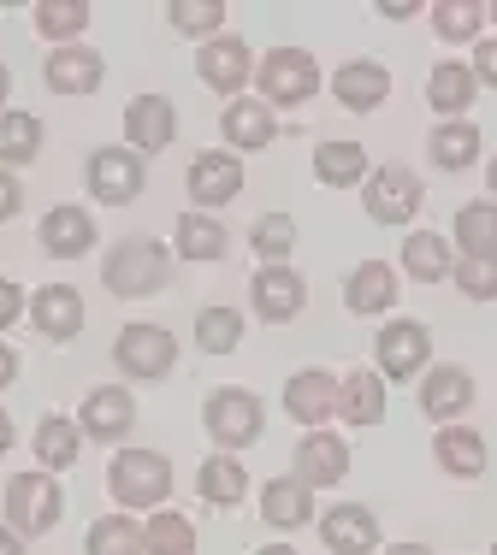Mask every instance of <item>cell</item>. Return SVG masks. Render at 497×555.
<instances>
[{
	"instance_id": "12",
	"label": "cell",
	"mask_w": 497,
	"mask_h": 555,
	"mask_svg": "<svg viewBox=\"0 0 497 555\" xmlns=\"http://www.w3.org/2000/svg\"><path fill=\"white\" fill-rule=\"evenodd\" d=\"M303 301H308V284H303V272H291V267H260L248 278V308L267 325H291L296 313H303Z\"/></svg>"
},
{
	"instance_id": "28",
	"label": "cell",
	"mask_w": 497,
	"mask_h": 555,
	"mask_svg": "<svg viewBox=\"0 0 497 555\" xmlns=\"http://www.w3.org/2000/svg\"><path fill=\"white\" fill-rule=\"evenodd\" d=\"M195 491H202L207 508H238L243 491H248V473H243V461H231L226 449H214V455L195 467Z\"/></svg>"
},
{
	"instance_id": "38",
	"label": "cell",
	"mask_w": 497,
	"mask_h": 555,
	"mask_svg": "<svg viewBox=\"0 0 497 555\" xmlns=\"http://www.w3.org/2000/svg\"><path fill=\"white\" fill-rule=\"evenodd\" d=\"M30 18H36V36H48V42H60V48H72V36L89 30L84 0H36Z\"/></svg>"
},
{
	"instance_id": "15",
	"label": "cell",
	"mask_w": 497,
	"mask_h": 555,
	"mask_svg": "<svg viewBox=\"0 0 497 555\" xmlns=\"http://www.w3.org/2000/svg\"><path fill=\"white\" fill-rule=\"evenodd\" d=\"M178 137V107L166 95H137L125 107V149L130 154H161Z\"/></svg>"
},
{
	"instance_id": "48",
	"label": "cell",
	"mask_w": 497,
	"mask_h": 555,
	"mask_svg": "<svg viewBox=\"0 0 497 555\" xmlns=\"http://www.w3.org/2000/svg\"><path fill=\"white\" fill-rule=\"evenodd\" d=\"M12 378H18V354H12V349H7V343H0V390H7V385H12Z\"/></svg>"
},
{
	"instance_id": "25",
	"label": "cell",
	"mask_w": 497,
	"mask_h": 555,
	"mask_svg": "<svg viewBox=\"0 0 497 555\" xmlns=\"http://www.w3.org/2000/svg\"><path fill=\"white\" fill-rule=\"evenodd\" d=\"M337 420H349V426H379L385 420V378L368 373V366H356L349 378H337Z\"/></svg>"
},
{
	"instance_id": "42",
	"label": "cell",
	"mask_w": 497,
	"mask_h": 555,
	"mask_svg": "<svg viewBox=\"0 0 497 555\" xmlns=\"http://www.w3.org/2000/svg\"><path fill=\"white\" fill-rule=\"evenodd\" d=\"M166 24H173L178 36H226V7L219 0H173L166 7Z\"/></svg>"
},
{
	"instance_id": "17",
	"label": "cell",
	"mask_w": 497,
	"mask_h": 555,
	"mask_svg": "<svg viewBox=\"0 0 497 555\" xmlns=\"http://www.w3.org/2000/svg\"><path fill=\"white\" fill-rule=\"evenodd\" d=\"M320 544L332 555H373L379 550V514L361 508V502H344V508L320 514Z\"/></svg>"
},
{
	"instance_id": "31",
	"label": "cell",
	"mask_w": 497,
	"mask_h": 555,
	"mask_svg": "<svg viewBox=\"0 0 497 555\" xmlns=\"http://www.w3.org/2000/svg\"><path fill=\"white\" fill-rule=\"evenodd\" d=\"M173 248H178V260H226L231 231L214 214H184L173 231Z\"/></svg>"
},
{
	"instance_id": "40",
	"label": "cell",
	"mask_w": 497,
	"mask_h": 555,
	"mask_svg": "<svg viewBox=\"0 0 497 555\" xmlns=\"http://www.w3.org/2000/svg\"><path fill=\"white\" fill-rule=\"evenodd\" d=\"M248 248L260 255V267H284L296 248V219L291 214H260L255 231H248Z\"/></svg>"
},
{
	"instance_id": "39",
	"label": "cell",
	"mask_w": 497,
	"mask_h": 555,
	"mask_svg": "<svg viewBox=\"0 0 497 555\" xmlns=\"http://www.w3.org/2000/svg\"><path fill=\"white\" fill-rule=\"evenodd\" d=\"M84 555H142V526L130 514H101L84 538Z\"/></svg>"
},
{
	"instance_id": "10",
	"label": "cell",
	"mask_w": 497,
	"mask_h": 555,
	"mask_svg": "<svg viewBox=\"0 0 497 555\" xmlns=\"http://www.w3.org/2000/svg\"><path fill=\"white\" fill-rule=\"evenodd\" d=\"M195 77H202L214 95H243V83H255V54H248L243 36H214V42H202V54H195Z\"/></svg>"
},
{
	"instance_id": "13",
	"label": "cell",
	"mask_w": 497,
	"mask_h": 555,
	"mask_svg": "<svg viewBox=\"0 0 497 555\" xmlns=\"http://www.w3.org/2000/svg\"><path fill=\"white\" fill-rule=\"evenodd\" d=\"M137 426V402H130L125 385H101L84 396V408H77V431H84L89 443H119L125 431Z\"/></svg>"
},
{
	"instance_id": "2",
	"label": "cell",
	"mask_w": 497,
	"mask_h": 555,
	"mask_svg": "<svg viewBox=\"0 0 497 555\" xmlns=\"http://www.w3.org/2000/svg\"><path fill=\"white\" fill-rule=\"evenodd\" d=\"M107 491L119 508H161L173 496V461L161 449H119L107 461Z\"/></svg>"
},
{
	"instance_id": "37",
	"label": "cell",
	"mask_w": 497,
	"mask_h": 555,
	"mask_svg": "<svg viewBox=\"0 0 497 555\" xmlns=\"http://www.w3.org/2000/svg\"><path fill=\"white\" fill-rule=\"evenodd\" d=\"M42 154V118L36 113H0V166H30Z\"/></svg>"
},
{
	"instance_id": "36",
	"label": "cell",
	"mask_w": 497,
	"mask_h": 555,
	"mask_svg": "<svg viewBox=\"0 0 497 555\" xmlns=\"http://www.w3.org/2000/svg\"><path fill=\"white\" fill-rule=\"evenodd\" d=\"M142 555H195V526L178 508H154L142 526Z\"/></svg>"
},
{
	"instance_id": "8",
	"label": "cell",
	"mask_w": 497,
	"mask_h": 555,
	"mask_svg": "<svg viewBox=\"0 0 497 555\" xmlns=\"http://www.w3.org/2000/svg\"><path fill=\"white\" fill-rule=\"evenodd\" d=\"M84 178H89V195H95L101 207H125L142 195L149 171H142V154H130V149H95L84 166Z\"/></svg>"
},
{
	"instance_id": "1",
	"label": "cell",
	"mask_w": 497,
	"mask_h": 555,
	"mask_svg": "<svg viewBox=\"0 0 497 555\" xmlns=\"http://www.w3.org/2000/svg\"><path fill=\"white\" fill-rule=\"evenodd\" d=\"M101 284L125 301L161 296V289L173 284V255H166L154 236H125V243H113L107 260H101Z\"/></svg>"
},
{
	"instance_id": "4",
	"label": "cell",
	"mask_w": 497,
	"mask_h": 555,
	"mask_svg": "<svg viewBox=\"0 0 497 555\" xmlns=\"http://www.w3.org/2000/svg\"><path fill=\"white\" fill-rule=\"evenodd\" d=\"M202 426L207 438H214L226 455H238L260 438V426H267V414H260V396L243 390V385H219L214 396L202 402Z\"/></svg>"
},
{
	"instance_id": "34",
	"label": "cell",
	"mask_w": 497,
	"mask_h": 555,
	"mask_svg": "<svg viewBox=\"0 0 497 555\" xmlns=\"http://www.w3.org/2000/svg\"><path fill=\"white\" fill-rule=\"evenodd\" d=\"M450 243H444L438 231H409L403 236V272L415 278V284H438V278H450Z\"/></svg>"
},
{
	"instance_id": "43",
	"label": "cell",
	"mask_w": 497,
	"mask_h": 555,
	"mask_svg": "<svg viewBox=\"0 0 497 555\" xmlns=\"http://www.w3.org/2000/svg\"><path fill=\"white\" fill-rule=\"evenodd\" d=\"M480 24H486L480 0H438L433 7V36H444V42H468V36H480Z\"/></svg>"
},
{
	"instance_id": "11",
	"label": "cell",
	"mask_w": 497,
	"mask_h": 555,
	"mask_svg": "<svg viewBox=\"0 0 497 555\" xmlns=\"http://www.w3.org/2000/svg\"><path fill=\"white\" fill-rule=\"evenodd\" d=\"M426 361H433V332L421 320H391L379 332V378L409 385V378H421Z\"/></svg>"
},
{
	"instance_id": "29",
	"label": "cell",
	"mask_w": 497,
	"mask_h": 555,
	"mask_svg": "<svg viewBox=\"0 0 497 555\" xmlns=\"http://www.w3.org/2000/svg\"><path fill=\"white\" fill-rule=\"evenodd\" d=\"M260 514H267V526H279V532H296V526L314 520V491L303 479H267V491H260Z\"/></svg>"
},
{
	"instance_id": "41",
	"label": "cell",
	"mask_w": 497,
	"mask_h": 555,
	"mask_svg": "<svg viewBox=\"0 0 497 555\" xmlns=\"http://www.w3.org/2000/svg\"><path fill=\"white\" fill-rule=\"evenodd\" d=\"M243 343V313L238 308H202L195 313V349L202 354H231Z\"/></svg>"
},
{
	"instance_id": "18",
	"label": "cell",
	"mask_w": 497,
	"mask_h": 555,
	"mask_svg": "<svg viewBox=\"0 0 497 555\" xmlns=\"http://www.w3.org/2000/svg\"><path fill=\"white\" fill-rule=\"evenodd\" d=\"M42 77H48V89H54V95H95L101 77H107V60H101L95 48L72 42V48H54V54H48Z\"/></svg>"
},
{
	"instance_id": "22",
	"label": "cell",
	"mask_w": 497,
	"mask_h": 555,
	"mask_svg": "<svg viewBox=\"0 0 497 555\" xmlns=\"http://www.w3.org/2000/svg\"><path fill=\"white\" fill-rule=\"evenodd\" d=\"M219 137H226V149H231V154H255V149H267V142L279 137V125H272V107H267L260 95H255V101L238 95V101H226Z\"/></svg>"
},
{
	"instance_id": "20",
	"label": "cell",
	"mask_w": 497,
	"mask_h": 555,
	"mask_svg": "<svg viewBox=\"0 0 497 555\" xmlns=\"http://www.w3.org/2000/svg\"><path fill=\"white\" fill-rule=\"evenodd\" d=\"M30 325L48 343H72L77 332H84V296H77L72 284H42L30 296Z\"/></svg>"
},
{
	"instance_id": "3",
	"label": "cell",
	"mask_w": 497,
	"mask_h": 555,
	"mask_svg": "<svg viewBox=\"0 0 497 555\" xmlns=\"http://www.w3.org/2000/svg\"><path fill=\"white\" fill-rule=\"evenodd\" d=\"M60 514H65V491H60L54 473L36 467V473H12V479H7V526L18 538L54 532Z\"/></svg>"
},
{
	"instance_id": "49",
	"label": "cell",
	"mask_w": 497,
	"mask_h": 555,
	"mask_svg": "<svg viewBox=\"0 0 497 555\" xmlns=\"http://www.w3.org/2000/svg\"><path fill=\"white\" fill-rule=\"evenodd\" d=\"M0 555H24V538L12 526H0Z\"/></svg>"
},
{
	"instance_id": "24",
	"label": "cell",
	"mask_w": 497,
	"mask_h": 555,
	"mask_svg": "<svg viewBox=\"0 0 497 555\" xmlns=\"http://www.w3.org/2000/svg\"><path fill=\"white\" fill-rule=\"evenodd\" d=\"M344 308L361 313V320L397 308V272H391L385 260H361V267L344 278Z\"/></svg>"
},
{
	"instance_id": "5",
	"label": "cell",
	"mask_w": 497,
	"mask_h": 555,
	"mask_svg": "<svg viewBox=\"0 0 497 555\" xmlns=\"http://www.w3.org/2000/svg\"><path fill=\"white\" fill-rule=\"evenodd\" d=\"M255 89L267 107H303V101H314V89H320V65H314L308 48H272L255 65Z\"/></svg>"
},
{
	"instance_id": "51",
	"label": "cell",
	"mask_w": 497,
	"mask_h": 555,
	"mask_svg": "<svg viewBox=\"0 0 497 555\" xmlns=\"http://www.w3.org/2000/svg\"><path fill=\"white\" fill-rule=\"evenodd\" d=\"M7 95H12V72H7V60H0V113H7Z\"/></svg>"
},
{
	"instance_id": "27",
	"label": "cell",
	"mask_w": 497,
	"mask_h": 555,
	"mask_svg": "<svg viewBox=\"0 0 497 555\" xmlns=\"http://www.w3.org/2000/svg\"><path fill=\"white\" fill-rule=\"evenodd\" d=\"M474 95H480V83H474V72H468L462 60H438V65H433V77H426V101H433V113L468 118Z\"/></svg>"
},
{
	"instance_id": "44",
	"label": "cell",
	"mask_w": 497,
	"mask_h": 555,
	"mask_svg": "<svg viewBox=\"0 0 497 555\" xmlns=\"http://www.w3.org/2000/svg\"><path fill=\"white\" fill-rule=\"evenodd\" d=\"M450 278L468 301H497V260H462V267H450Z\"/></svg>"
},
{
	"instance_id": "56",
	"label": "cell",
	"mask_w": 497,
	"mask_h": 555,
	"mask_svg": "<svg viewBox=\"0 0 497 555\" xmlns=\"http://www.w3.org/2000/svg\"><path fill=\"white\" fill-rule=\"evenodd\" d=\"M492 555H497V544H492Z\"/></svg>"
},
{
	"instance_id": "50",
	"label": "cell",
	"mask_w": 497,
	"mask_h": 555,
	"mask_svg": "<svg viewBox=\"0 0 497 555\" xmlns=\"http://www.w3.org/2000/svg\"><path fill=\"white\" fill-rule=\"evenodd\" d=\"M7 449H12V414L0 408V455H7Z\"/></svg>"
},
{
	"instance_id": "21",
	"label": "cell",
	"mask_w": 497,
	"mask_h": 555,
	"mask_svg": "<svg viewBox=\"0 0 497 555\" xmlns=\"http://www.w3.org/2000/svg\"><path fill=\"white\" fill-rule=\"evenodd\" d=\"M332 95H337V107H349V113H373V107H385V95H391V72L379 60H344L332 72Z\"/></svg>"
},
{
	"instance_id": "26",
	"label": "cell",
	"mask_w": 497,
	"mask_h": 555,
	"mask_svg": "<svg viewBox=\"0 0 497 555\" xmlns=\"http://www.w3.org/2000/svg\"><path fill=\"white\" fill-rule=\"evenodd\" d=\"M433 455L450 479H480V473H486V438H480L474 426H438Z\"/></svg>"
},
{
	"instance_id": "53",
	"label": "cell",
	"mask_w": 497,
	"mask_h": 555,
	"mask_svg": "<svg viewBox=\"0 0 497 555\" xmlns=\"http://www.w3.org/2000/svg\"><path fill=\"white\" fill-rule=\"evenodd\" d=\"M486 190H492V202H497V154L486 160Z\"/></svg>"
},
{
	"instance_id": "35",
	"label": "cell",
	"mask_w": 497,
	"mask_h": 555,
	"mask_svg": "<svg viewBox=\"0 0 497 555\" xmlns=\"http://www.w3.org/2000/svg\"><path fill=\"white\" fill-rule=\"evenodd\" d=\"M77 449H84V431H77V420L48 414L42 426H36V461H42V473L77 467Z\"/></svg>"
},
{
	"instance_id": "32",
	"label": "cell",
	"mask_w": 497,
	"mask_h": 555,
	"mask_svg": "<svg viewBox=\"0 0 497 555\" xmlns=\"http://www.w3.org/2000/svg\"><path fill=\"white\" fill-rule=\"evenodd\" d=\"M456 248L462 260H497V202L456 207Z\"/></svg>"
},
{
	"instance_id": "54",
	"label": "cell",
	"mask_w": 497,
	"mask_h": 555,
	"mask_svg": "<svg viewBox=\"0 0 497 555\" xmlns=\"http://www.w3.org/2000/svg\"><path fill=\"white\" fill-rule=\"evenodd\" d=\"M255 555H296L291 544H267V550H255Z\"/></svg>"
},
{
	"instance_id": "52",
	"label": "cell",
	"mask_w": 497,
	"mask_h": 555,
	"mask_svg": "<svg viewBox=\"0 0 497 555\" xmlns=\"http://www.w3.org/2000/svg\"><path fill=\"white\" fill-rule=\"evenodd\" d=\"M385 555H433V550H426V544H391Z\"/></svg>"
},
{
	"instance_id": "47",
	"label": "cell",
	"mask_w": 497,
	"mask_h": 555,
	"mask_svg": "<svg viewBox=\"0 0 497 555\" xmlns=\"http://www.w3.org/2000/svg\"><path fill=\"white\" fill-rule=\"evenodd\" d=\"M18 202H24V190H18V178H12L7 166H0V219H12L18 214Z\"/></svg>"
},
{
	"instance_id": "19",
	"label": "cell",
	"mask_w": 497,
	"mask_h": 555,
	"mask_svg": "<svg viewBox=\"0 0 497 555\" xmlns=\"http://www.w3.org/2000/svg\"><path fill=\"white\" fill-rule=\"evenodd\" d=\"M474 408V378L462 366H426L421 373V414L438 426H456V414Z\"/></svg>"
},
{
	"instance_id": "23",
	"label": "cell",
	"mask_w": 497,
	"mask_h": 555,
	"mask_svg": "<svg viewBox=\"0 0 497 555\" xmlns=\"http://www.w3.org/2000/svg\"><path fill=\"white\" fill-rule=\"evenodd\" d=\"M42 248L54 260H77V255H89L95 248V219H89V207H72V202H60V207H48L42 214Z\"/></svg>"
},
{
	"instance_id": "14",
	"label": "cell",
	"mask_w": 497,
	"mask_h": 555,
	"mask_svg": "<svg viewBox=\"0 0 497 555\" xmlns=\"http://www.w3.org/2000/svg\"><path fill=\"white\" fill-rule=\"evenodd\" d=\"M284 414L296 420V426L320 431L326 420L337 414V378L326 373V366H303V373L284 378Z\"/></svg>"
},
{
	"instance_id": "55",
	"label": "cell",
	"mask_w": 497,
	"mask_h": 555,
	"mask_svg": "<svg viewBox=\"0 0 497 555\" xmlns=\"http://www.w3.org/2000/svg\"><path fill=\"white\" fill-rule=\"evenodd\" d=\"M486 18H492V24H497V0H492V7H486Z\"/></svg>"
},
{
	"instance_id": "33",
	"label": "cell",
	"mask_w": 497,
	"mask_h": 555,
	"mask_svg": "<svg viewBox=\"0 0 497 555\" xmlns=\"http://www.w3.org/2000/svg\"><path fill=\"white\" fill-rule=\"evenodd\" d=\"M314 178H320L326 190L368 183V149H361V142H320V149H314Z\"/></svg>"
},
{
	"instance_id": "9",
	"label": "cell",
	"mask_w": 497,
	"mask_h": 555,
	"mask_svg": "<svg viewBox=\"0 0 497 555\" xmlns=\"http://www.w3.org/2000/svg\"><path fill=\"white\" fill-rule=\"evenodd\" d=\"M184 190H190L195 214L231 207V202L243 195V166H238V154H231V149H207V154H195V160H190V178H184Z\"/></svg>"
},
{
	"instance_id": "16",
	"label": "cell",
	"mask_w": 497,
	"mask_h": 555,
	"mask_svg": "<svg viewBox=\"0 0 497 555\" xmlns=\"http://www.w3.org/2000/svg\"><path fill=\"white\" fill-rule=\"evenodd\" d=\"M296 479L308 485V491H326V485H344L349 473V443L337 438V431H303V443H296Z\"/></svg>"
},
{
	"instance_id": "46",
	"label": "cell",
	"mask_w": 497,
	"mask_h": 555,
	"mask_svg": "<svg viewBox=\"0 0 497 555\" xmlns=\"http://www.w3.org/2000/svg\"><path fill=\"white\" fill-rule=\"evenodd\" d=\"M24 308H30V301H24V289L12 284V278H0V332H7V325H18Z\"/></svg>"
},
{
	"instance_id": "30",
	"label": "cell",
	"mask_w": 497,
	"mask_h": 555,
	"mask_svg": "<svg viewBox=\"0 0 497 555\" xmlns=\"http://www.w3.org/2000/svg\"><path fill=\"white\" fill-rule=\"evenodd\" d=\"M426 154H433L438 171H468L480 160V125L474 118H444L433 137H426Z\"/></svg>"
},
{
	"instance_id": "45",
	"label": "cell",
	"mask_w": 497,
	"mask_h": 555,
	"mask_svg": "<svg viewBox=\"0 0 497 555\" xmlns=\"http://www.w3.org/2000/svg\"><path fill=\"white\" fill-rule=\"evenodd\" d=\"M468 72H474L480 89H497V36H486V42L474 48V65H468Z\"/></svg>"
},
{
	"instance_id": "6",
	"label": "cell",
	"mask_w": 497,
	"mask_h": 555,
	"mask_svg": "<svg viewBox=\"0 0 497 555\" xmlns=\"http://www.w3.org/2000/svg\"><path fill=\"white\" fill-rule=\"evenodd\" d=\"M113 366L125 378H137V385H154V378H166L178 366V337L166 325H125L113 337Z\"/></svg>"
},
{
	"instance_id": "7",
	"label": "cell",
	"mask_w": 497,
	"mask_h": 555,
	"mask_svg": "<svg viewBox=\"0 0 497 555\" xmlns=\"http://www.w3.org/2000/svg\"><path fill=\"white\" fill-rule=\"evenodd\" d=\"M421 202H426V190L409 166H379V171H368V183H361V207H368L373 224H409L421 214Z\"/></svg>"
}]
</instances>
